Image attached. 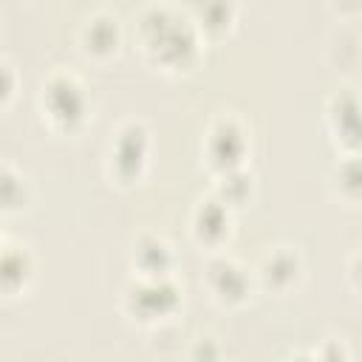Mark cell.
I'll return each mask as SVG.
<instances>
[{"label":"cell","mask_w":362,"mask_h":362,"mask_svg":"<svg viewBox=\"0 0 362 362\" xmlns=\"http://www.w3.org/2000/svg\"><path fill=\"white\" fill-rule=\"evenodd\" d=\"M181 23L167 8H158V6L144 8V14L139 17L141 48L147 54H156V59H161L164 65L181 68L187 62V57L195 54V40Z\"/></svg>","instance_id":"cell-1"},{"label":"cell","mask_w":362,"mask_h":362,"mask_svg":"<svg viewBox=\"0 0 362 362\" xmlns=\"http://www.w3.org/2000/svg\"><path fill=\"white\" fill-rule=\"evenodd\" d=\"M178 305V288L167 274L158 277H141L133 283L124 294V308L139 322H156L167 314H173Z\"/></svg>","instance_id":"cell-2"},{"label":"cell","mask_w":362,"mask_h":362,"mask_svg":"<svg viewBox=\"0 0 362 362\" xmlns=\"http://www.w3.org/2000/svg\"><path fill=\"white\" fill-rule=\"evenodd\" d=\"M42 113L51 119L54 127H76L82 119H85V93H82V85L74 79V76H65V74H54L45 85H42Z\"/></svg>","instance_id":"cell-3"},{"label":"cell","mask_w":362,"mask_h":362,"mask_svg":"<svg viewBox=\"0 0 362 362\" xmlns=\"http://www.w3.org/2000/svg\"><path fill=\"white\" fill-rule=\"evenodd\" d=\"M206 158L215 170L226 173V170H238L240 167V158L246 153V133L243 127L238 124L235 116H221L209 124L206 130Z\"/></svg>","instance_id":"cell-4"},{"label":"cell","mask_w":362,"mask_h":362,"mask_svg":"<svg viewBox=\"0 0 362 362\" xmlns=\"http://www.w3.org/2000/svg\"><path fill=\"white\" fill-rule=\"evenodd\" d=\"M110 164L116 178L133 181L141 175V167L147 164V130L139 122H127L116 130L110 141Z\"/></svg>","instance_id":"cell-5"},{"label":"cell","mask_w":362,"mask_h":362,"mask_svg":"<svg viewBox=\"0 0 362 362\" xmlns=\"http://www.w3.org/2000/svg\"><path fill=\"white\" fill-rule=\"evenodd\" d=\"M206 286L221 305H240L249 297V274L229 257H215L206 266Z\"/></svg>","instance_id":"cell-6"},{"label":"cell","mask_w":362,"mask_h":362,"mask_svg":"<svg viewBox=\"0 0 362 362\" xmlns=\"http://www.w3.org/2000/svg\"><path fill=\"white\" fill-rule=\"evenodd\" d=\"M328 124H331V133L334 139L348 147V150H359L362 147V102L348 93V90H339L331 105H328Z\"/></svg>","instance_id":"cell-7"},{"label":"cell","mask_w":362,"mask_h":362,"mask_svg":"<svg viewBox=\"0 0 362 362\" xmlns=\"http://www.w3.org/2000/svg\"><path fill=\"white\" fill-rule=\"evenodd\" d=\"M303 266H300V255L288 246H274L266 252L257 274L263 280V286H269L272 291H288L297 277H300Z\"/></svg>","instance_id":"cell-8"},{"label":"cell","mask_w":362,"mask_h":362,"mask_svg":"<svg viewBox=\"0 0 362 362\" xmlns=\"http://www.w3.org/2000/svg\"><path fill=\"white\" fill-rule=\"evenodd\" d=\"M192 232L201 243L206 246H218L226 235H229V209L221 198L215 201H201L192 218Z\"/></svg>","instance_id":"cell-9"},{"label":"cell","mask_w":362,"mask_h":362,"mask_svg":"<svg viewBox=\"0 0 362 362\" xmlns=\"http://www.w3.org/2000/svg\"><path fill=\"white\" fill-rule=\"evenodd\" d=\"M119 45V25L110 14H93L82 25V51L90 57H107Z\"/></svg>","instance_id":"cell-10"},{"label":"cell","mask_w":362,"mask_h":362,"mask_svg":"<svg viewBox=\"0 0 362 362\" xmlns=\"http://www.w3.org/2000/svg\"><path fill=\"white\" fill-rule=\"evenodd\" d=\"M133 263H136V269L141 272V277L167 274V266H170V246H167L161 238H156V235H144V238L136 243Z\"/></svg>","instance_id":"cell-11"},{"label":"cell","mask_w":362,"mask_h":362,"mask_svg":"<svg viewBox=\"0 0 362 362\" xmlns=\"http://www.w3.org/2000/svg\"><path fill=\"white\" fill-rule=\"evenodd\" d=\"M334 184L339 187V192L345 198H359L362 195V156L359 153H351L337 164Z\"/></svg>","instance_id":"cell-12"},{"label":"cell","mask_w":362,"mask_h":362,"mask_svg":"<svg viewBox=\"0 0 362 362\" xmlns=\"http://www.w3.org/2000/svg\"><path fill=\"white\" fill-rule=\"evenodd\" d=\"M348 277H351V283L362 291V252L354 255V260H351V266H348Z\"/></svg>","instance_id":"cell-13"}]
</instances>
